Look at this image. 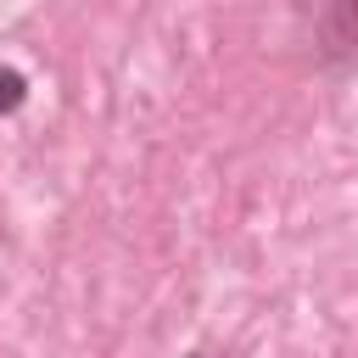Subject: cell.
I'll return each instance as SVG.
<instances>
[{"label": "cell", "instance_id": "cell-1", "mask_svg": "<svg viewBox=\"0 0 358 358\" xmlns=\"http://www.w3.org/2000/svg\"><path fill=\"white\" fill-rule=\"evenodd\" d=\"M313 62L352 67L358 62V0H319L313 11Z\"/></svg>", "mask_w": 358, "mask_h": 358}, {"label": "cell", "instance_id": "cell-3", "mask_svg": "<svg viewBox=\"0 0 358 358\" xmlns=\"http://www.w3.org/2000/svg\"><path fill=\"white\" fill-rule=\"evenodd\" d=\"M185 358H235V352H185Z\"/></svg>", "mask_w": 358, "mask_h": 358}, {"label": "cell", "instance_id": "cell-2", "mask_svg": "<svg viewBox=\"0 0 358 358\" xmlns=\"http://www.w3.org/2000/svg\"><path fill=\"white\" fill-rule=\"evenodd\" d=\"M22 101H28V78L17 67H0V117H11Z\"/></svg>", "mask_w": 358, "mask_h": 358}]
</instances>
